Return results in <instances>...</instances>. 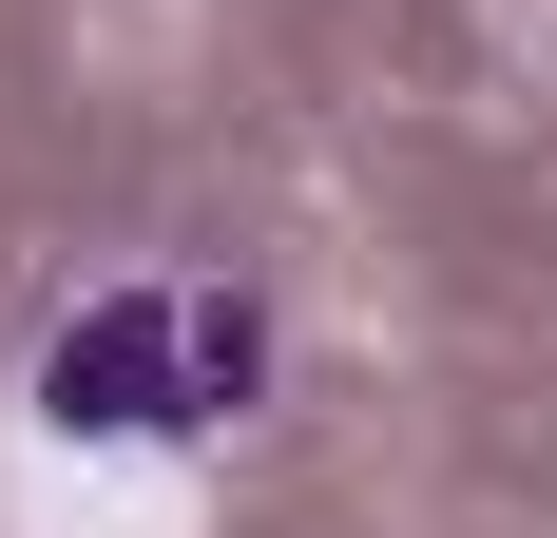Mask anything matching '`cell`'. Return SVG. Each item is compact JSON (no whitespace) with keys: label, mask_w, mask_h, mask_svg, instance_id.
Instances as JSON below:
<instances>
[{"label":"cell","mask_w":557,"mask_h":538,"mask_svg":"<svg viewBox=\"0 0 557 538\" xmlns=\"http://www.w3.org/2000/svg\"><path fill=\"white\" fill-rule=\"evenodd\" d=\"M58 442H212L270 404V308L231 269H115L39 327V384H20Z\"/></svg>","instance_id":"cell-1"}]
</instances>
